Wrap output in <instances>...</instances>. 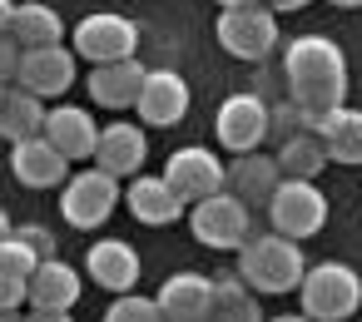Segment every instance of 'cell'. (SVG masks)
I'll use <instances>...</instances> for the list:
<instances>
[{
  "mask_svg": "<svg viewBox=\"0 0 362 322\" xmlns=\"http://www.w3.org/2000/svg\"><path fill=\"white\" fill-rule=\"evenodd\" d=\"M283 80L288 100L308 114V134L322 114L347 105V60L327 35H298L283 50Z\"/></svg>",
  "mask_w": 362,
  "mask_h": 322,
  "instance_id": "6da1fadb",
  "label": "cell"
},
{
  "mask_svg": "<svg viewBox=\"0 0 362 322\" xmlns=\"http://www.w3.org/2000/svg\"><path fill=\"white\" fill-rule=\"evenodd\" d=\"M308 273V258L293 238L283 233H253L243 248H238V278L248 282V292H298Z\"/></svg>",
  "mask_w": 362,
  "mask_h": 322,
  "instance_id": "7a4b0ae2",
  "label": "cell"
},
{
  "mask_svg": "<svg viewBox=\"0 0 362 322\" xmlns=\"http://www.w3.org/2000/svg\"><path fill=\"white\" fill-rule=\"evenodd\" d=\"M298 297H303V317L308 322H347V317H357L362 278L347 263H317V268L303 273Z\"/></svg>",
  "mask_w": 362,
  "mask_h": 322,
  "instance_id": "3957f363",
  "label": "cell"
},
{
  "mask_svg": "<svg viewBox=\"0 0 362 322\" xmlns=\"http://www.w3.org/2000/svg\"><path fill=\"white\" fill-rule=\"evenodd\" d=\"M189 233H194V243H204V248H218V253H228V248H243L248 238H253V208L248 203H238L233 193H214V198H199V203H189Z\"/></svg>",
  "mask_w": 362,
  "mask_h": 322,
  "instance_id": "277c9868",
  "label": "cell"
},
{
  "mask_svg": "<svg viewBox=\"0 0 362 322\" xmlns=\"http://www.w3.org/2000/svg\"><path fill=\"white\" fill-rule=\"evenodd\" d=\"M214 35H218V45H223L233 60L258 65V60H268V55L278 50V16H273L268 6H238V11H223V16H218Z\"/></svg>",
  "mask_w": 362,
  "mask_h": 322,
  "instance_id": "5b68a950",
  "label": "cell"
},
{
  "mask_svg": "<svg viewBox=\"0 0 362 322\" xmlns=\"http://www.w3.org/2000/svg\"><path fill=\"white\" fill-rule=\"evenodd\" d=\"M75 55L90 60V65H119V60H134L139 50V25L119 11H95L75 25Z\"/></svg>",
  "mask_w": 362,
  "mask_h": 322,
  "instance_id": "8992f818",
  "label": "cell"
},
{
  "mask_svg": "<svg viewBox=\"0 0 362 322\" xmlns=\"http://www.w3.org/2000/svg\"><path fill=\"white\" fill-rule=\"evenodd\" d=\"M268 223H273V233H283V238H293V243L313 238V233L327 223V198H322V189L308 184V179H283V184L273 189V198H268Z\"/></svg>",
  "mask_w": 362,
  "mask_h": 322,
  "instance_id": "52a82bcc",
  "label": "cell"
},
{
  "mask_svg": "<svg viewBox=\"0 0 362 322\" xmlns=\"http://www.w3.org/2000/svg\"><path fill=\"white\" fill-rule=\"evenodd\" d=\"M119 208V179L105 169H80L60 184V213L70 228H100Z\"/></svg>",
  "mask_w": 362,
  "mask_h": 322,
  "instance_id": "ba28073f",
  "label": "cell"
},
{
  "mask_svg": "<svg viewBox=\"0 0 362 322\" xmlns=\"http://www.w3.org/2000/svg\"><path fill=\"white\" fill-rule=\"evenodd\" d=\"M214 134L228 154H258V144L268 139V105L258 95H228L218 105Z\"/></svg>",
  "mask_w": 362,
  "mask_h": 322,
  "instance_id": "9c48e42d",
  "label": "cell"
},
{
  "mask_svg": "<svg viewBox=\"0 0 362 322\" xmlns=\"http://www.w3.org/2000/svg\"><path fill=\"white\" fill-rule=\"evenodd\" d=\"M164 184H169V189L179 193V203L189 208V203H199V198L223 193V164H218L209 149L189 144V149H174V154H169V164H164Z\"/></svg>",
  "mask_w": 362,
  "mask_h": 322,
  "instance_id": "30bf717a",
  "label": "cell"
},
{
  "mask_svg": "<svg viewBox=\"0 0 362 322\" xmlns=\"http://www.w3.org/2000/svg\"><path fill=\"white\" fill-rule=\"evenodd\" d=\"M75 70H80L75 50H65V45H40V50H25V55H21L16 85L30 90V95H40V100H60V95L75 85Z\"/></svg>",
  "mask_w": 362,
  "mask_h": 322,
  "instance_id": "8fae6325",
  "label": "cell"
},
{
  "mask_svg": "<svg viewBox=\"0 0 362 322\" xmlns=\"http://www.w3.org/2000/svg\"><path fill=\"white\" fill-rule=\"evenodd\" d=\"M134 109H139L144 129H169V124H179V119L189 114V80H184L179 70H149L139 100H134Z\"/></svg>",
  "mask_w": 362,
  "mask_h": 322,
  "instance_id": "7c38bea8",
  "label": "cell"
},
{
  "mask_svg": "<svg viewBox=\"0 0 362 322\" xmlns=\"http://www.w3.org/2000/svg\"><path fill=\"white\" fill-rule=\"evenodd\" d=\"M149 159V139H144V124H129V119H115L100 129V144H95V169L115 174V179H134Z\"/></svg>",
  "mask_w": 362,
  "mask_h": 322,
  "instance_id": "4fadbf2b",
  "label": "cell"
},
{
  "mask_svg": "<svg viewBox=\"0 0 362 322\" xmlns=\"http://www.w3.org/2000/svg\"><path fill=\"white\" fill-rule=\"evenodd\" d=\"M85 273H90V282H100V287H110V292L119 297V292H134L144 263H139V248H134V243H124V238H100V243L85 253Z\"/></svg>",
  "mask_w": 362,
  "mask_h": 322,
  "instance_id": "5bb4252c",
  "label": "cell"
},
{
  "mask_svg": "<svg viewBox=\"0 0 362 322\" xmlns=\"http://www.w3.org/2000/svg\"><path fill=\"white\" fill-rule=\"evenodd\" d=\"M11 174H16V184H25V189H55V184L70 179V159H65L45 134H35V139H25V144H11Z\"/></svg>",
  "mask_w": 362,
  "mask_h": 322,
  "instance_id": "9a60e30c",
  "label": "cell"
},
{
  "mask_svg": "<svg viewBox=\"0 0 362 322\" xmlns=\"http://www.w3.org/2000/svg\"><path fill=\"white\" fill-rule=\"evenodd\" d=\"M25 302H30V312H70L80 302V273L65 258H45L25 278Z\"/></svg>",
  "mask_w": 362,
  "mask_h": 322,
  "instance_id": "2e32d148",
  "label": "cell"
},
{
  "mask_svg": "<svg viewBox=\"0 0 362 322\" xmlns=\"http://www.w3.org/2000/svg\"><path fill=\"white\" fill-rule=\"evenodd\" d=\"M70 164H85V159H95V144H100V124L85 114V109H75V105H55V109H45V129H40Z\"/></svg>",
  "mask_w": 362,
  "mask_h": 322,
  "instance_id": "e0dca14e",
  "label": "cell"
},
{
  "mask_svg": "<svg viewBox=\"0 0 362 322\" xmlns=\"http://www.w3.org/2000/svg\"><path fill=\"white\" fill-rule=\"evenodd\" d=\"M278 184H283V169L268 154H233V164H223V193H233L248 208L268 203Z\"/></svg>",
  "mask_w": 362,
  "mask_h": 322,
  "instance_id": "ac0fdd59",
  "label": "cell"
},
{
  "mask_svg": "<svg viewBox=\"0 0 362 322\" xmlns=\"http://www.w3.org/2000/svg\"><path fill=\"white\" fill-rule=\"evenodd\" d=\"M124 208L139 218V223H149V228H169V223H179L189 208L179 203V193L164 184V174H134L129 179V189H124Z\"/></svg>",
  "mask_w": 362,
  "mask_h": 322,
  "instance_id": "d6986e66",
  "label": "cell"
},
{
  "mask_svg": "<svg viewBox=\"0 0 362 322\" xmlns=\"http://www.w3.org/2000/svg\"><path fill=\"white\" fill-rule=\"evenodd\" d=\"M154 302H159L164 322H209V312H214V278H204V273H174L159 287Z\"/></svg>",
  "mask_w": 362,
  "mask_h": 322,
  "instance_id": "ffe728a7",
  "label": "cell"
},
{
  "mask_svg": "<svg viewBox=\"0 0 362 322\" xmlns=\"http://www.w3.org/2000/svg\"><path fill=\"white\" fill-rule=\"evenodd\" d=\"M144 65L139 60H119V65H95L90 70V80H85V90H90V100L95 105H105V109H134V100H139V90H144Z\"/></svg>",
  "mask_w": 362,
  "mask_h": 322,
  "instance_id": "44dd1931",
  "label": "cell"
},
{
  "mask_svg": "<svg viewBox=\"0 0 362 322\" xmlns=\"http://www.w3.org/2000/svg\"><path fill=\"white\" fill-rule=\"evenodd\" d=\"M6 35H11L21 50H40V45H60V40H65V20H60L55 6H45V0H25V6L11 11Z\"/></svg>",
  "mask_w": 362,
  "mask_h": 322,
  "instance_id": "7402d4cb",
  "label": "cell"
},
{
  "mask_svg": "<svg viewBox=\"0 0 362 322\" xmlns=\"http://www.w3.org/2000/svg\"><path fill=\"white\" fill-rule=\"evenodd\" d=\"M313 134L322 139V149H327V164H347V169H357L362 164V109H332V114H322L317 124H313Z\"/></svg>",
  "mask_w": 362,
  "mask_h": 322,
  "instance_id": "603a6c76",
  "label": "cell"
},
{
  "mask_svg": "<svg viewBox=\"0 0 362 322\" xmlns=\"http://www.w3.org/2000/svg\"><path fill=\"white\" fill-rule=\"evenodd\" d=\"M45 129V100L30 95V90H6L0 85V139L6 144H25Z\"/></svg>",
  "mask_w": 362,
  "mask_h": 322,
  "instance_id": "cb8c5ba5",
  "label": "cell"
},
{
  "mask_svg": "<svg viewBox=\"0 0 362 322\" xmlns=\"http://www.w3.org/2000/svg\"><path fill=\"white\" fill-rule=\"evenodd\" d=\"M209 322H263V307L253 302V292H248V282L238 273L214 278V312H209Z\"/></svg>",
  "mask_w": 362,
  "mask_h": 322,
  "instance_id": "d4e9b609",
  "label": "cell"
},
{
  "mask_svg": "<svg viewBox=\"0 0 362 322\" xmlns=\"http://www.w3.org/2000/svg\"><path fill=\"white\" fill-rule=\"evenodd\" d=\"M278 169H283V179H317L322 169H327V149H322V139L317 134H293L288 144H278Z\"/></svg>",
  "mask_w": 362,
  "mask_h": 322,
  "instance_id": "484cf974",
  "label": "cell"
},
{
  "mask_svg": "<svg viewBox=\"0 0 362 322\" xmlns=\"http://www.w3.org/2000/svg\"><path fill=\"white\" fill-rule=\"evenodd\" d=\"M105 322H164L159 302L144 297V292H119L110 307H105Z\"/></svg>",
  "mask_w": 362,
  "mask_h": 322,
  "instance_id": "4316f807",
  "label": "cell"
},
{
  "mask_svg": "<svg viewBox=\"0 0 362 322\" xmlns=\"http://www.w3.org/2000/svg\"><path fill=\"white\" fill-rule=\"evenodd\" d=\"M268 134H273L278 144H288L293 134H308V114H303L293 100H278V105H268Z\"/></svg>",
  "mask_w": 362,
  "mask_h": 322,
  "instance_id": "83f0119b",
  "label": "cell"
},
{
  "mask_svg": "<svg viewBox=\"0 0 362 322\" xmlns=\"http://www.w3.org/2000/svg\"><path fill=\"white\" fill-rule=\"evenodd\" d=\"M40 268V258L11 233V238H0V278H30Z\"/></svg>",
  "mask_w": 362,
  "mask_h": 322,
  "instance_id": "f1b7e54d",
  "label": "cell"
},
{
  "mask_svg": "<svg viewBox=\"0 0 362 322\" xmlns=\"http://www.w3.org/2000/svg\"><path fill=\"white\" fill-rule=\"evenodd\" d=\"M16 238H21V243H25V248H30L40 263H45V258H55V233H50V228H40V223H25V228H16Z\"/></svg>",
  "mask_w": 362,
  "mask_h": 322,
  "instance_id": "f546056e",
  "label": "cell"
},
{
  "mask_svg": "<svg viewBox=\"0 0 362 322\" xmlns=\"http://www.w3.org/2000/svg\"><path fill=\"white\" fill-rule=\"evenodd\" d=\"M21 55H25V50H21V45H16L6 30H0V85H11V80H16V70H21Z\"/></svg>",
  "mask_w": 362,
  "mask_h": 322,
  "instance_id": "4dcf8cb0",
  "label": "cell"
},
{
  "mask_svg": "<svg viewBox=\"0 0 362 322\" xmlns=\"http://www.w3.org/2000/svg\"><path fill=\"white\" fill-rule=\"evenodd\" d=\"M25 302V278H0V312H21Z\"/></svg>",
  "mask_w": 362,
  "mask_h": 322,
  "instance_id": "1f68e13d",
  "label": "cell"
},
{
  "mask_svg": "<svg viewBox=\"0 0 362 322\" xmlns=\"http://www.w3.org/2000/svg\"><path fill=\"white\" fill-rule=\"evenodd\" d=\"M21 322H75L70 312H25Z\"/></svg>",
  "mask_w": 362,
  "mask_h": 322,
  "instance_id": "d6a6232c",
  "label": "cell"
},
{
  "mask_svg": "<svg viewBox=\"0 0 362 322\" xmlns=\"http://www.w3.org/2000/svg\"><path fill=\"white\" fill-rule=\"evenodd\" d=\"M303 6H313V0H268V11H273V16H283V11H303Z\"/></svg>",
  "mask_w": 362,
  "mask_h": 322,
  "instance_id": "836d02e7",
  "label": "cell"
},
{
  "mask_svg": "<svg viewBox=\"0 0 362 322\" xmlns=\"http://www.w3.org/2000/svg\"><path fill=\"white\" fill-rule=\"evenodd\" d=\"M263 322H308L303 312H278V317H263Z\"/></svg>",
  "mask_w": 362,
  "mask_h": 322,
  "instance_id": "e575fe53",
  "label": "cell"
},
{
  "mask_svg": "<svg viewBox=\"0 0 362 322\" xmlns=\"http://www.w3.org/2000/svg\"><path fill=\"white\" fill-rule=\"evenodd\" d=\"M223 11H238V6H263V0H218Z\"/></svg>",
  "mask_w": 362,
  "mask_h": 322,
  "instance_id": "d590c367",
  "label": "cell"
},
{
  "mask_svg": "<svg viewBox=\"0 0 362 322\" xmlns=\"http://www.w3.org/2000/svg\"><path fill=\"white\" fill-rule=\"evenodd\" d=\"M11 11H16V6H11V0H0V30H6V20H11Z\"/></svg>",
  "mask_w": 362,
  "mask_h": 322,
  "instance_id": "8d00e7d4",
  "label": "cell"
},
{
  "mask_svg": "<svg viewBox=\"0 0 362 322\" xmlns=\"http://www.w3.org/2000/svg\"><path fill=\"white\" fill-rule=\"evenodd\" d=\"M16 228H11V218H6V208H0V238H11Z\"/></svg>",
  "mask_w": 362,
  "mask_h": 322,
  "instance_id": "74e56055",
  "label": "cell"
},
{
  "mask_svg": "<svg viewBox=\"0 0 362 322\" xmlns=\"http://www.w3.org/2000/svg\"><path fill=\"white\" fill-rule=\"evenodd\" d=\"M327 6H342V11H357V6H362V0H327Z\"/></svg>",
  "mask_w": 362,
  "mask_h": 322,
  "instance_id": "f35d334b",
  "label": "cell"
},
{
  "mask_svg": "<svg viewBox=\"0 0 362 322\" xmlns=\"http://www.w3.org/2000/svg\"><path fill=\"white\" fill-rule=\"evenodd\" d=\"M0 322H21V312H0Z\"/></svg>",
  "mask_w": 362,
  "mask_h": 322,
  "instance_id": "ab89813d",
  "label": "cell"
}]
</instances>
